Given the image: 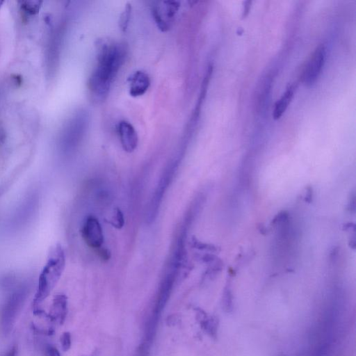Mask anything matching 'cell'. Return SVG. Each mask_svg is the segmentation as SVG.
Segmentation results:
<instances>
[{
    "mask_svg": "<svg viewBox=\"0 0 356 356\" xmlns=\"http://www.w3.org/2000/svg\"><path fill=\"white\" fill-rule=\"evenodd\" d=\"M67 314V298L65 295L56 294L52 300L49 312L47 317L48 320L56 325H62L65 321Z\"/></svg>",
    "mask_w": 356,
    "mask_h": 356,
    "instance_id": "obj_8",
    "label": "cell"
},
{
    "mask_svg": "<svg viewBox=\"0 0 356 356\" xmlns=\"http://www.w3.org/2000/svg\"><path fill=\"white\" fill-rule=\"evenodd\" d=\"M13 79H14V82L16 85L20 86L22 84V78L19 75H14Z\"/></svg>",
    "mask_w": 356,
    "mask_h": 356,
    "instance_id": "obj_26",
    "label": "cell"
},
{
    "mask_svg": "<svg viewBox=\"0 0 356 356\" xmlns=\"http://www.w3.org/2000/svg\"><path fill=\"white\" fill-rule=\"evenodd\" d=\"M109 222L117 229H120L123 227L124 223V216L123 213L119 209H116L115 210Z\"/></svg>",
    "mask_w": 356,
    "mask_h": 356,
    "instance_id": "obj_16",
    "label": "cell"
},
{
    "mask_svg": "<svg viewBox=\"0 0 356 356\" xmlns=\"http://www.w3.org/2000/svg\"><path fill=\"white\" fill-rule=\"evenodd\" d=\"M356 243H355V238L353 237L349 240V246L352 248L353 249L355 248Z\"/></svg>",
    "mask_w": 356,
    "mask_h": 356,
    "instance_id": "obj_27",
    "label": "cell"
},
{
    "mask_svg": "<svg viewBox=\"0 0 356 356\" xmlns=\"http://www.w3.org/2000/svg\"><path fill=\"white\" fill-rule=\"evenodd\" d=\"M23 298L20 295H13L6 303L1 314V329L6 333L9 331L15 321L17 313L22 307Z\"/></svg>",
    "mask_w": 356,
    "mask_h": 356,
    "instance_id": "obj_7",
    "label": "cell"
},
{
    "mask_svg": "<svg viewBox=\"0 0 356 356\" xmlns=\"http://www.w3.org/2000/svg\"><path fill=\"white\" fill-rule=\"evenodd\" d=\"M65 266V252L61 245L58 243L51 250L47 261L39 276L32 302L34 314L42 310L41 305L56 286L63 273Z\"/></svg>",
    "mask_w": 356,
    "mask_h": 356,
    "instance_id": "obj_2",
    "label": "cell"
},
{
    "mask_svg": "<svg viewBox=\"0 0 356 356\" xmlns=\"http://www.w3.org/2000/svg\"><path fill=\"white\" fill-rule=\"evenodd\" d=\"M60 345L63 351H67L72 344L71 334L69 332H65L62 334L60 339Z\"/></svg>",
    "mask_w": 356,
    "mask_h": 356,
    "instance_id": "obj_17",
    "label": "cell"
},
{
    "mask_svg": "<svg viewBox=\"0 0 356 356\" xmlns=\"http://www.w3.org/2000/svg\"><path fill=\"white\" fill-rule=\"evenodd\" d=\"M125 48L123 45L102 42L97 47V63L88 81V89L92 99L104 100L111 83L124 62Z\"/></svg>",
    "mask_w": 356,
    "mask_h": 356,
    "instance_id": "obj_1",
    "label": "cell"
},
{
    "mask_svg": "<svg viewBox=\"0 0 356 356\" xmlns=\"http://www.w3.org/2000/svg\"><path fill=\"white\" fill-rule=\"evenodd\" d=\"M16 350L15 347L12 348L6 356H16Z\"/></svg>",
    "mask_w": 356,
    "mask_h": 356,
    "instance_id": "obj_28",
    "label": "cell"
},
{
    "mask_svg": "<svg viewBox=\"0 0 356 356\" xmlns=\"http://www.w3.org/2000/svg\"><path fill=\"white\" fill-rule=\"evenodd\" d=\"M325 49L321 44L316 47L307 63L302 72V79L307 85H311L317 79L323 67Z\"/></svg>",
    "mask_w": 356,
    "mask_h": 356,
    "instance_id": "obj_6",
    "label": "cell"
},
{
    "mask_svg": "<svg viewBox=\"0 0 356 356\" xmlns=\"http://www.w3.org/2000/svg\"><path fill=\"white\" fill-rule=\"evenodd\" d=\"M81 236L86 245L93 249L100 250L104 238L102 225L97 218L88 216L81 227Z\"/></svg>",
    "mask_w": 356,
    "mask_h": 356,
    "instance_id": "obj_5",
    "label": "cell"
},
{
    "mask_svg": "<svg viewBox=\"0 0 356 356\" xmlns=\"http://www.w3.org/2000/svg\"><path fill=\"white\" fill-rule=\"evenodd\" d=\"M19 3L21 10L31 15L38 14L42 4V1L39 0H26Z\"/></svg>",
    "mask_w": 356,
    "mask_h": 356,
    "instance_id": "obj_13",
    "label": "cell"
},
{
    "mask_svg": "<svg viewBox=\"0 0 356 356\" xmlns=\"http://www.w3.org/2000/svg\"><path fill=\"white\" fill-rule=\"evenodd\" d=\"M179 8V2L175 1H155L152 6V16L159 29L166 31L173 24Z\"/></svg>",
    "mask_w": 356,
    "mask_h": 356,
    "instance_id": "obj_4",
    "label": "cell"
},
{
    "mask_svg": "<svg viewBox=\"0 0 356 356\" xmlns=\"http://www.w3.org/2000/svg\"><path fill=\"white\" fill-rule=\"evenodd\" d=\"M176 170L177 164L174 163L169 165L163 172L149 205L146 209L145 220L147 222L151 223L156 218L163 195L169 187Z\"/></svg>",
    "mask_w": 356,
    "mask_h": 356,
    "instance_id": "obj_3",
    "label": "cell"
},
{
    "mask_svg": "<svg viewBox=\"0 0 356 356\" xmlns=\"http://www.w3.org/2000/svg\"><path fill=\"white\" fill-rule=\"evenodd\" d=\"M130 13H131V8L129 6H127L124 11L123 12V13L122 14V15L120 17V26L123 30L126 29V28L127 26L128 22L129 20Z\"/></svg>",
    "mask_w": 356,
    "mask_h": 356,
    "instance_id": "obj_18",
    "label": "cell"
},
{
    "mask_svg": "<svg viewBox=\"0 0 356 356\" xmlns=\"http://www.w3.org/2000/svg\"><path fill=\"white\" fill-rule=\"evenodd\" d=\"M128 81L129 93L132 97L143 95L150 85L149 76L143 71L135 72L130 76Z\"/></svg>",
    "mask_w": 356,
    "mask_h": 356,
    "instance_id": "obj_10",
    "label": "cell"
},
{
    "mask_svg": "<svg viewBox=\"0 0 356 356\" xmlns=\"http://www.w3.org/2000/svg\"><path fill=\"white\" fill-rule=\"evenodd\" d=\"M200 259L204 263H213L216 260H217V257L213 254L206 253L200 257Z\"/></svg>",
    "mask_w": 356,
    "mask_h": 356,
    "instance_id": "obj_21",
    "label": "cell"
},
{
    "mask_svg": "<svg viewBox=\"0 0 356 356\" xmlns=\"http://www.w3.org/2000/svg\"><path fill=\"white\" fill-rule=\"evenodd\" d=\"M245 3V5L243 6V17H245L248 12H249V10H250V1H247Z\"/></svg>",
    "mask_w": 356,
    "mask_h": 356,
    "instance_id": "obj_24",
    "label": "cell"
},
{
    "mask_svg": "<svg viewBox=\"0 0 356 356\" xmlns=\"http://www.w3.org/2000/svg\"><path fill=\"white\" fill-rule=\"evenodd\" d=\"M313 188L312 186H307L306 188V193L305 195V201L308 204H310L313 200Z\"/></svg>",
    "mask_w": 356,
    "mask_h": 356,
    "instance_id": "obj_23",
    "label": "cell"
},
{
    "mask_svg": "<svg viewBox=\"0 0 356 356\" xmlns=\"http://www.w3.org/2000/svg\"><path fill=\"white\" fill-rule=\"evenodd\" d=\"M3 2H4L3 1H0V8H1L2 4L3 3Z\"/></svg>",
    "mask_w": 356,
    "mask_h": 356,
    "instance_id": "obj_31",
    "label": "cell"
},
{
    "mask_svg": "<svg viewBox=\"0 0 356 356\" xmlns=\"http://www.w3.org/2000/svg\"><path fill=\"white\" fill-rule=\"evenodd\" d=\"M347 209L351 213H355V193H353L349 198Z\"/></svg>",
    "mask_w": 356,
    "mask_h": 356,
    "instance_id": "obj_22",
    "label": "cell"
},
{
    "mask_svg": "<svg viewBox=\"0 0 356 356\" xmlns=\"http://www.w3.org/2000/svg\"><path fill=\"white\" fill-rule=\"evenodd\" d=\"M294 88L288 87L281 98L275 104L273 116L274 119H279L287 108L293 97Z\"/></svg>",
    "mask_w": 356,
    "mask_h": 356,
    "instance_id": "obj_11",
    "label": "cell"
},
{
    "mask_svg": "<svg viewBox=\"0 0 356 356\" xmlns=\"http://www.w3.org/2000/svg\"><path fill=\"white\" fill-rule=\"evenodd\" d=\"M288 213L286 211H283L279 213L273 218L272 223L277 224V223H283L288 220Z\"/></svg>",
    "mask_w": 356,
    "mask_h": 356,
    "instance_id": "obj_19",
    "label": "cell"
},
{
    "mask_svg": "<svg viewBox=\"0 0 356 356\" xmlns=\"http://www.w3.org/2000/svg\"><path fill=\"white\" fill-rule=\"evenodd\" d=\"M259 231L261 232V234H265V233L266 232V229L264 225L261 224L259 226Z\"/></svg>",
    "mask_w": 356,
    "mask_h": 356,
    "instance_id": "obj_29",
    "label": "cell"
},
{
    "mask_svg": "<svg viewBox=\"0 0 356 356\" xmlns=\"http://www.w3.org/2000/svg\"><path fill=\"white\" fill-rule=\"evenodd\" d=\"M191 245L196 249L200 250H207L209 252H216L218 251V248L212 244H209L206 243H203L202 241H200L197 238L195 237H193L191 238Z\"/></svg>",
    "mask_w": 356,
    "mask_h": 356,
    "instance_id": "obj_15",
    "label": "cell"
},
{
    "mask_svg": "<svg viewBox=\"0 0 356 356\" xmlns=\"http://www.w3.org/2000/svg\"><path fill=\"white\" fill-rule=\"evenodd\" d=\"M5 139V132L3 129H0V143Z\"/></svg>",
    "mask_w": 356,
    "mask_h": 356,
    "instance_id": "obj_30",
    "label": "cell"
},
{
    "mask_svg": "<svg viewBox=\"0 0 356 356\" xmlns=\"http://www.w3.org/2000/svg\"><path fill=\"white\" fill-rule=\"evenodd\" d=\"M44 356H60V354L55 346L48 345L44 348Z\"/></svg>",
    "mask_w": 356,
    "mask_h": 356,
    "instance_id": "obj_20",
    "label": "cell"
},
{
    "mask_svg": "<svg viewBox=\"0 0 356 356\" xmlns=\"http://www.w3.org/2000/svg\"><path fill=\"white\" fill-rule=\"evenodd\" d=\"M343 230H349L350 229H353V230H355V225L352 222H347L344 224L343 225Z\"/></svg>",
    "mask_w": 356,
    "mask_h": 356,
    "instance_id": "obj_25",
    "label": "cell"
},
{
    "mask_svg": "<svg viewBox=\"0 0 356 356\" xmlns=\"http://www.w3.org/2000/svg\"><path fill=\"white\" fill-rule=\"evenodd\" d=\"M118 134L122 147L127 152H132L138 145V136L134 127L126 121L119 123Z\"/></svg>",
    "mask_w": 356,
    "mask_h": 356,
    "instance_id": "obj_9",
    "label": "cell"
},
{
    "mask_svg": "<svg viewBox=\"0 0 356 356\" xmlns=\"http://www.w3.org/2000/svg\"><path fill=\"white\" fill-rule=\"evenodd\" d=\"M232 302L233 300L231 288L229 284H227L224 289L222 300V307L226 312H228L232 311L233 307Z\"/></svg>",
    "mask_w": 356,
    "mask_h": 356,
    "instance_id": "obj_14",
    "label": "cell"
},
{
    "mask_svg": "<svg viewBox=\"0 0 356 356\" xmlns=\"http://www.w3.org/2000/svg\"><path fill=\"white\" fill-rule=\"evenodd\" d=\"M197 318L202 328L211 337H214L216 334L218 322L212 316H208L204 311L197 309Z\"/></svg>",
    "mask_w": 356,
    "mask_h": 356,
    "instance_id": "obj_12",
    "label": "cell"
}]
</instances>
